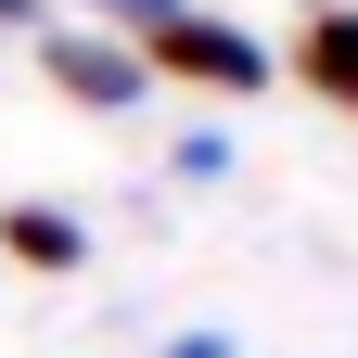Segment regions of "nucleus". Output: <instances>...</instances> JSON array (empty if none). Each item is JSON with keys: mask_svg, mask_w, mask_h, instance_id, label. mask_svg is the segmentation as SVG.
<instances>
[{"mask_svg": "<svg viewBox=\"0 0 358 358\" xmlns=\"http://www.w3.org/2000/svg\"><path fill=\"white\" fill-rule=\"evenodd\" d=\"M166 358H243V345H231V333H179Z\"/></svg>", "mask_w": 358, "mask_h": 358, "instance_id": "423d86ee", "label": "nucleus"}, {"mask_svg": "<svg viewBox=\"0 0 358 358\" xmlns=\"http://www.w3.org/2000/svg\"><path fill=\"white\" fill-rule=\"evenodd\" d=\"M141 64H154V77H192V90H256V77H268L256 38L217 26V13H192V0H179L166 26H141Z\"/></svg>", "mask_w": 358, "mask_h": 358, "instance_id": "f257e3e1", "label": "nucleus"}, {"mask_svg": "<svg viewBox=\"0 0 358 358\" xmlns=\"http://www.w3.org/2000/svg\"><path fill=\"white\" fill-rule=\"evenodd\" d=\"M0 256H13V268H38V282H64V268L90 256V231H77L64 205H0Z\"/></svg>", "mask_w": 358, "mask_h": 358, "instance_id": "7ed1b4c3", "label": "nucleus"}, {"mask_svg": "<svg viewBox=\"0 0 358 358\" xmlns=\"http://www.w3.org/2000/svg\"><path fill=\"white\" fill-rule=\"evenodd\" d=\"M294 77L320 90V103H345V115H358V13H307V38H294Z\"/></svg>", "mask_w": 358, "mask_h": 358, "instance_id": "20e7f679", "label": "nucleus"}, {"mask_svg": "<svg viewBox=\"0 0 358 358\" xmlns=\"http://www.w3.org/2000/svg\"><path fill=\"white\" fill-rule=\"evenodd\" d=\"M0 26H38V0H0Z\"/></svg>", "mask_w": 358, "mask_h": 358, "instance_id": "0eeeda50", "label": "nucleus"}, {"mask_svg": "<svg viewBox=\"0 0 358 358\" xmlns=\"http://www.w3.org/2000/svg\"><path fill=\"white\" fill-rule=\"evenodd\" d=\"M90 13H103L115 38H141V26H166V13H179V0H90Z\"/></svg>", "mask_w": 358, "mask_h": 358, "instance_id": "39448f33", "label": "nucleus"}, {"mask_svg": "<svg viewBox=\"0 0 358 358\" xmlns=\"http://www.w3.org/2000/svg\"><path fill=\"white\" fill-rule=\"evenodd\" d=\"M38 77H52L64 103H90V115H128L154 64H141V38H52L38 26Z\"/></svg>", "mask_w": 358, "mask_h": 358, "instance_id": "f03ea898", "label": "nucleus"}]
</instances>
